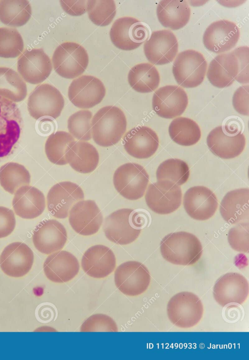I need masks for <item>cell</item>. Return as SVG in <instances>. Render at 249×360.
Returning a JSON list of instances; mask_svg holds the SVG:
<instances>
[{
  "label": "cell",
  "instance_id": "1",
  "mask_svg": "<svg viewBox=\"0 0 249 360\" xmlns=\"http://www.w3.org/2000/svg\"><path fill=\"white\" fill-rule=\"evenodd\" d=\"M160 250L167 261L183 266L195 264L202 254V246L197 237L183 231L165 235L160 242Z\"/></svg>",
  "mask_w": 249,
  "mask_h": 360
},
{
  "label": "cell",
  "instance_id": "2",
  "mask_svg": "<svg viewBox=\"0 0 249 360\" xmlns=\"http://www.w3.org/2000/svg\"><path fill=\"white\" fill-rule=\"evenodd\" d=\"M126 126L125 116L120 108L114 106L104 107L92 118L93 140L101 146H112L121 139Z\"/></svg>",
  "mask_w": 249,
  "mask_h": 360
},
{
  "label": "cell",
  "instance_id": "3",
  "mask_svg": "<svg viewBox=\"0 0 249 360\" xmlns=\"http://www.w3.org/2000/svg\"><path fill=\"white\" fill-rule=\"evenodd\" d=\"M143 224L140 214L133 209L116 210L105 219L104 232L110 241L119 245H127L139 236Z\"/></svg>",
  "mask_w": 249,
  "mask_h": 360
},
{
  "label": "cell",
  "instance_id": "4",
  "mask_svg": "<svg viewBox=\"0 0 249 360\" xmlns=\"http://www.w3.org/2000/svg\"><path fill=\"white\" fill-rule=\"evenodd\" d=\"M22 126L21 114L16 103L0 96V161L14 152Z\"/></svg>",
  "mask_w": 249,
  "mask_h": 360
},
{
  "label": "cell",
  "instance_id": "5",
  "mask_svg": "<svg viewBox=\"0 0 249 360\" xmlns=\"http://www.w3.org/2000/svg\"><path fill=\"white\" fill-rule=\"evenodd\" d=\"M170 322L180 328L194 326L201 319L203 306L200 298L194 293L182 291L172 297L167 306Z\"/></svg>",
  "mask_w": 249,
  "mask_h": 360
},
{
  "label": "cell",
  "instance_id": "6",
  "mask_svg": "<svg viewBox=\"0 0 249 360\" xmlns=\"http://www.w3.org/2000/svg\"><path fill=\"white\" fill-rule=\"evenodd\" d=\"M89 60L86 49L73 42H65L59 45L52 58L54 71L67 79H73L81 75L88 67Z\"/></svg>",
  "mask_w": 249,
  "mask_h": 360
},
{
  "label": "cell",
  "instance_id": "7",
  "mask_svg": "<svg viewBox=\"0 0 249 360\" xmlns=\"http://www.w3.org/2000/svg\"><path fill=\"white\" fill-rule=\"evenodd\" d=\"M207 63L203 54L189 49L179 53L174 60L172 72L178 84L192 88L198 86L205 78Z\"/></svg>",
  "mask_w": 249,
  "mask_h": 360
},
{
  "label": "cell",
  "instance_id": "8",
  "mask_svg": "<svg viewBox=\"0 0 249 360\" xmlns=\"http://www.w3.org/2000/svg\"><path fill=\"white\" fill-rule=\"evenodd\" d=\"M113 180L115 188L121 196L129 200H137L144 194L149 175L141 165L128 162L116 170Z\"/></svg>",
  "mask_w": 249,
  "mask_h": 360
},
{
  "label": "cell",
  "instance_id": "9",
  "mask_svg": "<svg viewBox=\"0 0 249 360\" xmlns=\"http://www.w3.org/2000/svg\"><path fill=\"white\" fill-rule=\"evenodd\" d=\"M64 102L62 95L55 87L42 84L30 93L27 108L30 116L36 120L44 117L56 119L61 114Z\"/></svg>",
  "mask_w": 249,
  "mask_h": 360
},
{
  "label": "cell",
  "instance_id": "10",
  "mask_svg": "<svg viewBox=\"0 0 249 360\" xmlns=\"http://www.w3.org/2000/svg\"><path fill=\"white\" fill-rule=\"evenodd\" d=\"M145 199L148 207L154 212L169 214L180 207L182 192L179 185L171 181L158 180L148 186Z\"/></svg>",
  "mask_w": 249,
  "mask_h": 360
},
{
  "label": "cell",
  "instance_id": "11",
  "mask_svg": "<svg viewBox=\"0 0 249 360\" xmlns=\"http://www.w3.org/2000/svg\"><path fill=\"white\" fill-rule=\"evenodd\" d=\"M151 280L147 268L142 263L129 261L119 265L114 273L117 288L123 294L134 296L143 293Z\"/></svg>",
  "mask_w": 249,
  "mask_h": 360
},
{
  "label": "cell",
  "instance_id": "12",
  "mask_svg": "<svg viewBox=\"0 0 249 360\" xmlns=\"http://www.w3.org/2000/svg\"><path fill=\"white\" fill-rule=\"evenodd\" d=\"M149 30L138 19L130 17L117 19L110 30V38L117 48L131 51L138 48L147 39Z\"/></svg>",
  "mask_w": 249,
  "mask_h": 360
},
{
  "label": "cell",
  "instance_id": "13",
  "mask_svg": "<svg viewBox=\"0 0 249 360\" xmlns=\"http://www.w3.org/2000/svg\"><path fill=\"white\" fill-rule=\"evenodd\" d=\"M106 95V88L98 78L83 75L74 79L68 89L70 101L80 108H89L99 104Z\"/></svg>",
  "mask_w": 249,
  "mask_h": 360
},
{
  "label": "cell",
  "instance_id": "14",
  "mask_svg": "<svg viewBox=\"0 0 249 360\" xmlns=\"http://www.w3.org/2000/svg\"><path fill=\"white\" fill-rule=\"evenodd\" d=\"M52 63L42 49L25 50L17 61V70L24 81L37 84L45 80L52 71Z\"/></svg>",
  "mask_w": 249,
  "mask_h": 360
},
{
  "label": "cell",
  "instance_id": "15",
  "mask_svg": "<svg viewBox=\"0 0 249 360\" xmlns=\"http://www.w3.org/2000/svg\"><path fill=\"white\" fill-rule=\"evenodd\" d=\"M188 104L185 91L176 85H167L158 89L152 98V107L162 118L171 119L181 115Z\"/></svg>",
  "mask_w": 249,
  "mask_h": 360
},
{
  "label": "cell",
  "instance_id": "16",
  "mask_svg": "<svg viewBox=\"0 0 249 360\" xmlns=\"http://www.w3.org/2000/svg\"><path fill=\"white\" fill-rule=\"evenodd\" d=\"M178 41L169 30L154 31L144 44L143 51L151 63L162 65L171 62L178 52Z\"/></svg>",
  "mask_w": 249,
  "mask_h": 360
},
{
  "label": "cell",
  "instance_id": "17",
  "mask_svg": "<svg viewBox=\"0 0 249 360\" xmlns=\"http://www.w3.org/2000/svg\"><path fill=\"white\" fill-rule=\"evenodd\" d=\"M84 198L81 188L71 181H62L54 185L47 196V208L57 218H65L72 205Z\"/></svg>",
  "mask_w": 249,
  "mask_h": 360
},
{
  "label": "cell",
  "instance_id": "18",
  "mask_svg": "<svg viewBox=\"0 0 249 360\" xmlns=\"http://www.w3.org/2000/svg\"><path fill=\"white\" fill-rule=\"evenodd\" d=\"M207 144L210 150L222 159H230L239 156L246 145L244 135L237 130L231 131L227 126H218L208 134Z\"/></svg>",
  "mask_w": 249,
  "mask_h": 360
},
{
  "label": "cell",
  "instance_id": "19",
  "mask_svg": "<svg viewBox=\"0 0 249 360\" xmlns=\"http://www.w3.org/2000/svg\"><path fill=\"white\" fill-rule=\"evenodd\" d=\"M249 292V283L245 277L237 272H229L216 281L213 296L215 301L223 307L231 303L243 304Z\"/></svg>",
  "mask_w": 249,
  "mask_h": 360
},
{
  "label": "cell",
  "instance_id": "20",
  "mask_svg": "<svg viewBox=\"0 0 249 360\" xmlns=\"http://www.w3.org/2000/svg\"><path fill=\"white\" fill-rule=\"evenodd\" d=\"M240 37L236 24L228 20H220L211 23L203 36L204 46L216 54L228 52L234 48Z\"/></svg>",
  "mask_w": 249,
  "mask_h": 360
},
{
  "label": "cell",
  "instance_id": "21",
  "mask_svg": "<svg viewBox=\"0 0 249 360\" xmlns=\"http://www.w3.org/2000/svg\"><path fill=\"white\" fill-rule=\"evenodd\" d=\"M34 253L26 244L15 242L6 246L0 255V267L8 276L20 277L31 269Z\"/></svg>",
  "mask_w": 249,
  "mask_h": 360
},
{
  "label": "cell",
  "instance_id": "22",
  "mask_svg": "<svg viewBox=\"0 0 249 360\" xmlns=\"http://www.w3.org/2000/svg\"><path fill=\"white\" fill-rule=\"evenodd\" d=\"M69 221L75 232L81 235L88 236L99 231L103 218L102 213L94 201L81 200L74 204L71 209Z\"/></svg>",
  "mask_w": 249,
  "mask_h": 360
},
{
  "label": "cell",
  "instance_id": "23",
  "mask_svg": "<svg viewBox=\"0 0 249 360\" xmlns=\"http://www.w3.org/2000/svg\"><path fill=\"white\" fill-rule=\"evenodd\" d=\"M183 203L188 215L197 220L209 219L215 214L218 207L215 195L203 186L188 189L184 195Z\"/></svg>",
  "mask_w": 249,
  "mask_h": 360
},
{
  "label": "cell",
  "instance_id": "24",
  "mask_svg": "<svg viewBox=\"0 0 249 360\" xmlns=\"http://www.w3.org/2000/svg\"><path fill=\"white\" fill-rule=\"evenodd\" d=\"M67 239V233L65 228L55 219L41 221L33 231V242L35 248L45 254L62 249Z\"/></svg>",
  "mask_w": 249,
  "mask_h": 360
},
{
  "label": "cell",
  "instance_id": "25",
  "mask_svg": "<svg viewBox=\"0 0 249 360\" xmlns=\"http://www.w3.org/2000/svg\"><path fill=\"white\" fill-rule=\"evenodd\" d=\"M159 140L157 133L146 126H138L129 130L124 135L123 145L126 152L137 159H147L155 154Z\"/></svg>",
  "mask_w": 249,
  "mask_h": 360
},
{
  "label": "cell",
  "instance_id": "26",
  "mask_svg": "<svg viewBox=\"0 0 249 360\" xmlns=\"http://www.w3.org/2000/svg\"><path fill=\"white\" fill-rule=\"evenodd\" d=\"M81 266L84 272L95 278H102L109 275L116 267V258L112 251L103 245H96L84 253Z\"/></svg>",
  "mask_w": 249,
  "mask_h": 360
},
{
  "label": "cell",
  "instance_id": "27",
  "mask_svg": "<svg viewBox=\"0 0 249 360\" xmlns=\"http://www.w3.org/2000/svg\"><path fill=\"white\" fill-rule=\"evenodd\" d=\"M77 259L66 251H57L49 255L43 264L46 276L55 283H65L73 279L78 273Z\"/></svg>",
  "mask_w": 249,
  "mask_h": 360
},
{
  "label": "cell",
  "instance_id": "28",
  "mask_svg": "<svg viewBox=\"0 0 249 360\" xmlns=\"http://www.w3.org/2000/svg\"><path fill=\"white\" fill-rule=\"evenodd\" d=\"M12 205L16 214L24 219H33L41 215L46 204L43 193L34 186L24 185L14 194Z\"/></svg>",
  "mask_w": 249,
  "mask_h": 360
},
{
  "label": "cell",
  "instance_id": "29",
  "mask_svg": "<svg viewBox=\"0 0 249 360\" xmlns=\"http://www.w3.org/2000/svg\"><path fill=\"white\" fill-rule=\"evenodd\" d=\"M237 59L232 51L216 56L210 62L207 72L209 82L219 88L232 84L238 73Z\"/></svg>",
  "mask_w": 249,
  "mask_h": 360
},
{
  "label": "cell",
  "instance_id": "30",
  "mask_svg": "<svg viewBox=\"0 0 249 360\" xmlns=\"http://www.w3.org/2000/svg\"><path fill=\"white\" fill-rule=\"evenodd\" d=\"M249 189L239 188L228 192L220 205V212L225 221L235 224L248 221Z\"/></svg>",
  "mask_w": 249,
  "mask_h": 360
},
{
  "label": "cell",
  "instance_id": "31",
  "mask_svg": "<svg viewBox=\"0 0 249 360\" xmlns=\"http://www.w3.org/2000/svg\"><path fill=\"white\" fill-rule=\"evenodd\" d=\"M68 163L74 170L87 174L93 171L99 161V155L96 148L85 141L71 143L65 155Z\"/></svg>",
  "mask_w": 249,
  "mask_h": 360
},
{
  "label": "cell",
  "instance_id": "32",
  "mask_svg": "<svg viewBox=\"0 0 249 360\" xmlns=\"http://www.w3.org/2000/svg\"><path fill=\"white\" fill-rule=\"evenodd\" d=\"M156 12L161 24L173 30L185 26L191 15V9L185 0H161L157 5Z\"/></svg>",
  "mask_w": 249,
  "mask_h": 360
},
{
  "label": "cell",
  "instance_id": "33",
  "mask_svg": "<svg viewBox=\"0 0 249 360\" xmlns=\"http://www.w3.org/2000/svg\"><path fill=\"white\" fill-rule=\"evenodd\" d=\"M130 87L140 93L155 90L160 83V76L156 67L152 64L142 63L133 67L128 74Z\"/></svg>",
  "mask_w": 249,
  "mask_h": 360
},
{
  "label": "cell",
  "instance_id": "34",
  "mask_svg": "<svg viewBox=\"0 0 249 360\" xmlns=\"http://www.w3.org/2000/svg\"><path fill=\"white\" fill-rule=\"evenodd\" d=\"M26 84L13 69L0 67V96L15 103L23 100L26 97Z\"/></svg>",
  "mask_w": 249,
  "mask_h": 360
},
{
  "label": "cell",
  "instance_id": "35",
  "mask_svg": "<svg viewBox=\"0 0 249 360\" xmlns=\"http://www.w3.org/2000/svg\"><path fill=\"white\" fill-rule=\"evenodd\" d=\"M32 15L29 1L0 0V21L11 27H20L25 24Z\"/></svg>",
  "mask_w": 249,
  "mask_h": 360
},
{
  "label": "cell",
  "instance_id": "36",
  "mask_svg": "<svg viewBox=\"0 0 249 360\" xmlns=\"http://www.w3.org/2000/svg\"><path fill=\"white\" fill-rule=\"evenodd\" d=\"M169 134L176 143L191 146L197 143L201 137L200 129L191 119L180 117L174 119L169 126Z\"/></svg>",
  "mask_w": 249,
  "mask_h": 360
},
{
  "label": "cell",
  "instance_id": "37",
  "mask_svg": "<svg viewBox=\"0 0 249 360\" xmlns=\"http://www.w3.org/2000/svg\"><path fill=\"white\" fill-rule=\"evenodd\" d=\"M31 175L22 164L9 162L0 167V184L8 193L13 194L20 187L28 185Z\"/></svg>",
  "mask_w": 249,
  "mask_h": 360
},
{
  "label": "cell",
  "instance_id": "38",
  "mask_svg": "<svg viewBox=\"0 0 249 360\" xmlns=\"http://www.w3.org/2000/svg\"><path fill=\"white\" fill-rule=\"evenodd\" d=\"M74 141V138L66 131H58L51 134L45 144V151L48 160L56 165L67 164L65 157L67 148Z\"/></svg>",
  "mask_w": 249,
  "mask_h": 360
},
{
  "label": "cell",
  "instance_id": "39",
  "mask_svg": "<svg viewBox=\"0 0 249 360\" xmlns=\"http://www.w3.org/2000/svg\"><path fill=\"white\" fill-rule=\"evenodd\" d=\"M190 175L186 162L178 159H169L162 162L156 171L158 180H167L180 186L185 183Z\"/></svg>",
  "mask_w": 249,
  "mask_h": 360
},
{
  "label": "cell",
  "instance_id": "40",
  "mask_svg": "<svg viewBox=\"0 0 249 360\" xmlns=\"http://www.w3.org/2000/svg\"><path fill=\"white\" fill-rule=\"evenodd\" d=\"M86 9L89 19L100 26L109 25L116 14L115 3L112 0H87Z\"/></svg>",
  "mask_w": 249,
  "mask_h": 360
},
{
  "label": "cell",
  "instance_id": "41",
  "mask_svg": "<svg viewBox=\"0 0 249 360\" xmlns=\"http://www.w3.org/2000/svg\"><path fill=\"white\" fill-rule=\"evenodd\" d=\"M24 42L18 31L11 27H0V57L15 58L23 52Z\"/></svg>",
  "mask_w": 249,
  "mask_h": 360
},
{
  "label": "cell",
  "instance_id": "42",
  "mask_svg": "<svg viewBox=\"0 0 249 360\" xmlns=\"http://www.w3.org/2000/svg\"><path fill=\"white\" fill-rule=\"evenodd\" d=\"M92 114L89 110H81L71 115L68 120V128L70 134L80 141L91 138Z\"/></svg>",
  "mask_w": 249,
  "mask_h": 360
},
{
  "label": "cell",
  "instance_id": "43",
  "mask_svg": "<svg viewBox=\"0 0 249 360\" xmlns=\"http://www.w3.org/2000/svg\"><path fill=\"white\" fill-rule=\"evenodd\" d=\"M249 224L242 222L231 228L228 232V241L231 247L240 252L249 251Z\"/></svg>",
  "mask_w": 249,
  "mask_h": 360
},
{
  "label": "cell",
  "instance_id": "44",
  "mask_svg": "<svg viewBox=\"0 0 249 360\" xmlns=\"http://www.w3.org/2000/svg\"><path fill=\"white\" fill-rule=\"evenodd\" d=\"M115 322L109 316L103 314H94L82 324L81 332H118Z\"/></svg>",
  "mask_w": 249,
  "mask_h": 360
},
{
  "label": "cell",
  "instance_id": "45",
  "mask_svg": "<svg viewBox=\"0 0 249 360\" xmlns=\"http://www.w3.org/2000/svg\"><path fill=\"white\" fill-rule=\"evenodd\" d=\"M232 52L236 56L238 63V73L235 79L242 84L249 82V48L248 46H240L234 49Z\"/></svg>",
  "mask_w": 249,
  "mask_h": 360
},
{
  "label": "cell",
  "instance_id": "46",
  "mask_svg": "<svg viewBox=\"0 0 249 360\" xmlns=\"http://www.w3.org/2000/svg\"><path fill=\"white\" fill-rule=\"evenodd\" d=\"M249 85H243L235 90L232 97L233 108L237 112L243 115H249Z\"/></svg>",
  "mask_w": 249,
  "mask_h": 360
},
{
  "label": "cell",
  "instance_id": "47",
  "mask_svg": "<svg viewBox=\"0 0 249 360\" xmlns=\"http://www.w3.org/2000/svg\"><path fill=\"white\" fill-rule=\"evenodd\" d=\"M16 218L13 211L3 206H0V238L10 235L16 226Z\"/></svg>",
  "mask_w": 249,
  "mask_h": 360
},
{
  "label": "cell",
  "instance_id": "48",
  "mask_svg": "<svg viewBox=\"0 0 249 360\" xmlns=\"http://www.w3.org/2000/svg\"><path fill=\"white\" fill-rule=\"evenodd\" d=\"M87 0H60L63 10L72 16H79L87 12Z\"/></svg>",
  "mask_w": 249,
  "mask_h": 360
}]
</instances>
